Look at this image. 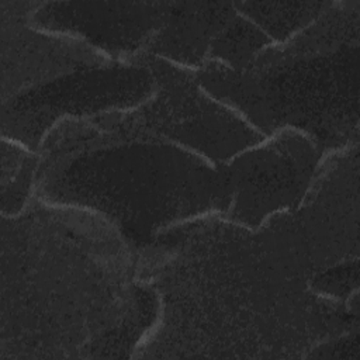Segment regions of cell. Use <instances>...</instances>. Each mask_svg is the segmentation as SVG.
Returning <instances> with one entry per match:
<instances>
[{
    "label": "cell",
    "mask_w": 360,
    "mask_h": 360,
    "mask_svg": "<svg viewBox=\"0 0 360 360\" xmlns=\"http://www.w3.org/2000/svg\"><path fill=\"white\" fill-rule=\"evenodd\" d=\"M294 211L260 228L211 214L169 228L136 252V280L156 297L139 359H305L357 330V298H329Z\"/></svg>",
    "instance_id": "cell-1"
},
{
    "label": "cell",
    "mask_w": 360,
    "mask_h": 360,
    "mask_svg": "<svg viewBox=\"0 0 360 360\" xmlns=\"http://www.w3.org/2000/svg\"><path fill=\"white\" fill-rule=\"evenodd\" d=\"M0 360L131 357L153 326L155 292L114 225L32 194L1 215Z\"/></svg>",
    "instance_id": "cell-2"
},
{
    "label": "cell",
    "mask_w": 360,
    "mask_h": 360,
    "mask_svg": "<svg viewBox=\"0 0 360 360\" xmlns=\"http://www.w3.org/2000/svg\"><path fill=\"white\" fill-rule=\"evenodd\" d=\"M34 194L107 219L135 252L158 233L231 207L222 165L149 136L103 131L86 118L59 122L44 139Z\"/></svg>",
    "instance_id": "cell-3"
},
{
    "label": "cell",
    "mask_w": 360,
    "mask_h": 360,
    "mask_svg": "<svg viewBox=\"0 0 360 360\" xmlns=\"http://www.w3.org/2000/svg\"><path fill=\"white\" fill-rule=\"evenodd\" d=\"M360 1H332L311 25L260 51L240 70L207 62L201 89L266 139L283 129L309 138L325 158L359 141Z\"/></svg>",
    "instance_id": "cell-4"
},
{
    "label": "cell",
    "mask_w": 360,
    "mask_h": 360,
    "mask_svg": "<svg viewBox=\"0 0 360 360\" xmlns=\"http://www.w3.org/2000/svg\"><path fill=\"white\" fill-rule=\"evenodd\" d=\"M136 58L150 69L156 80L155 94L132 110L86 118L94 127L172 142L214 165L226 163L266 141L235 111L208 96L193 70L153 55Z\"/></svg>",
    "instance_id": "cell-5"
},
{
    "label": "cell",
    "mask_w": 360,
    "mask_h": 360,
    "mask_svg": "<svg viewBox=\"0 0 360 360\" xmlns=\"http://www.w3.org/2000/svg\"><path fill=\"white\" fill-rule=\"evenodd\" d=\"M155 91L156 80L138 58L80 69L3 103L1 138L38 153L59 122L128 111Z\"/></svg>",
    "instance_id": "cell-6"
},
{
    "label": "cell",
    "mask_w": 360,
    "mask_h": 360,
    "mask_svg": "<svg viewBox=\"0 0 360 360\" xmlns=\"http://www.w3.org/2000/svg\"><path fill=\"white\" fill-rule=\"evenodd\" d=\"M322 160L314 142L294 129H283L224 163L233 197L224 215L260 228L271 215L295 211Z\"/></svg>",
    "instance_id": "cell-7"
},
{
    "label": "cell",
    "mask_w": 360,
    "mask_h": 360,
    "mask_svg": "<svg viewBox=\"0 0 360 360\" xmlns=\"http://www.w3.org/2000/svg\"><path fill=\"white\" fill-rule=\"evenodd\" d=\"M294 215L314 276L359 260L357 145L322 158Z\"/></svg>",
    "instance_id": "cell-8"
},
{
    "label": "cell",
    "mask_w": 360,
    "mask_h": 360,
    "mask_svg": "<svg viewBox=\"0 0 360 360\" xmlns=\"http://www.w3.org/2000/svg\"><path fill=\"white\" fill-rule=\"evenodd\" d=\"M167 1H41L30 24L80 39L114 62L143 55L162 28Z\"/></svg>",
    "instance_id": "cell-9"
},
{
    "label": "cell",
    "mask_w": 360,
    "mask_h": 360,
    "mask_svg": "<svg viewBox=\"0 0 360 360\" xmlns=\"http://www.w3.org/2000/svg\"><path fill=\"white\" fill-rule=\"evenodd\" d=\"M41 1L0 0L1 104L63 75L114 62L89 44L34 28Z\"/></svg>",
    "instance_id": "cell-10"
},
{
    "label": "cell",
    "mask_w": 360,
    "mask_h": 360,
    "mask_svg": "<svg viewBox=\"0 0 360 360\" xmlns=\"http://www.w3.org/2000/svg\"><path fill=\"white\" fill-rule=\"evenodd\" d=\"M235 15L228 1H167L165 22L143 55L195 72L205 65L211 45Z\"/></svg>",
    "instance_id": "cell-11"
},
{
    "label": "cell",
    "mask_w": 360,
    "mask_h": 360,
    "mask_svg": "<svg viewBox=\"0 0 360 360\" xmlns=\"http://www.w3.org/2000/svg\"><path fill=\"white\" fill-rule=\"evenodd\" d=\"M232 4L273 44H283L311 25L330 7L332 1H238Z\"/></svg>",
    "instance_id": "cell-12"
},
{
    "label": "cell",
    "mask_w": 360,
    "mask_h": 360,
    "mask_svg": "<svg viewBox=\"0 0 360 360\" xmlns=\"http://www.w3.org/2000/svg\"><path fill=\"white\" fill-rule=\"evenodd\" d=\"M39 166V153L1 138V215L15 217L30 202Z\"/></svg>",
    "instance_id": "cell-13"
},
{
    "label": "cell",
    "mask_w": 360,
    "mask_h": 360,
    "mask_svg": "<svg viewBox=\"0 0 360 360\" xmlns=\"http://www.w3.org/2000/svg\"><path fill=\"white\" fill-rule=\"evenodd\" d=\"M269 45H273V41L236 11V15L211 45L207 62H218L232 70H240Z\"/></svg>",
    "instance_id": "cell-14"
}]
</instances>
